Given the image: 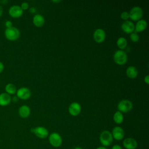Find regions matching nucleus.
<instances>
[{"instance_id":"1","label":"nucleus","mask_w":149,"mask_h":149,"mask_svg":"<svg viewBox=\"0 0 149 149\" xmlns=\"http://www.w3.org/2000/svg\"><path fill=\"white\" fill-rule=\"evenodd\" d=\"M99 140L102 146L108 147L113 142V137L111 132L109 130H105L101 132L99 137Z\"/></svg>"},{"instance_id":"2","label":"nucleus","mask_w":149,"mask_h":149,"mask_svg":"<svg viewBox=\"0 0 149 149\" xmlns=\"http://www.w3.org/2000/svg\"><path fill=\"white\" fill-rule=\"evenodd\" d=\"M5 38L9 41H15L17 40L20 35L19 30L15 27L6 28L4 31Z\"/></svg>"},{"instance_id":"3","label":"nucleus","mask_w":149,"mask_h":149,"mask_svg":"<svg viewBox=\"0 0 149 149\" xmlns=\"http://www.w3.org/2000/svg\"><path fill=\"white\" fill-rule=\"evenodd\" d=\"M49 143L51 146L55 148H58L62 144V139L61 136L57 132H52L48 137Z\"/></svg>"},{"instance_id":"4","label":"nucleus","mask_w":149,"mask_h":149,"mask_svg":"<svg viewBox=\"0 0 149 149\" xmlns=\"http://www.w3.org/2000/svg\"><path fill=\"white\" fill-rule=\"evenodd\" d=\"M113 60L116 63L119 65H123L127 62V54L123 50H117L113 54Z\"/></svg>"},{"instance_id":"5","label":"nucleus","mask_w":149,"mask_h":149,"mask_svg":"<svg viewBox=\"0 0 149 149\" xmlns=\"http://www.w3.org/2000/svg\"><path fill=\"white\" fill-rule=\"evenodd\" d=\"M30 132L34 134L38 138L41 139L47 138L49 134L48 129L43 126H37L34 128H31Z\"/></svg>"},{"instance_id":"6","label":"nucleus","mask_w":149,"mask_h":149,"mask_svg":"<svg viewBox=\"0 0 149 149\" xmlns=\"http://www.w3.org/2000/svg\"><path fill=\"white\" fill-rule=\"evenodd\" d=\"M133 108V104L129 100H122L118 104V111L122 113H127Z\"/></svg>"},{"instance_id":"7","label":"nucleus","mask_w":149,"mask_h":149,"mask_svg":"<svg viewBox=\"0 0 149 149\" xmlns=\"http://www.w3.org/2000/svg\"><path fill=\"white\" fill-rule=\"evenodd\" d=\"M129 18L133 21L140 20L143 15V11L140 6H134L132 8L129 13Z\"/></svg>"},{"instance_id":"8","label":"nucleus","mask_w":149,"mask_h":149,"mask_svg":"<svg viewBox=\"0 0 149 149\" xmlns=\"http://www.w3.org/2000/svg\"><path fill=\"white\" fill-rule=\"evenodd\" d=\"M16 94L19 99L26 100L30 97L31 91L29 88L26 87H22L17 90Z\"/></svg>"},{"instance_id":"9","label":"nucleus","mask_w":149,"mask_h":149,"mask_svg":"<svg viewBox=\"0 0 149 149\" xmlns=\"http://www.w3.org/2000/svg\"><path fill=\"white\" fill-rule=\"evenodd\" d=\"M23 10L20 6L17 5H14L11 6L8 10L9 15L13 18H19L23 15Z\"/></svg>"},{"instance_id":"10","label":"nucleus","mask_w":149,"mask_h":149,"mask_svg":"<svg viewBox=\"0 0 149 149\" xmlns=\"http://www.w3.org/2000/svg\"><path fill=\"white\" fill-rule=\"evenodd\" d=\"M113 139L119 141L122 140L125 137V132L122 127L120 126H115L113 128L111 132Z\"/></svg>"},{"instance_id":"11","label":"nucleus","mask_w":149,"mask_h":149,"mask_svg":"<svg viewBox=\"0 0 149 149\" xmlns=\"http://www.w3.org/2000/svg\"><path fill=\"white\" fill-rule=\"evenodd\" d=\"M106 34L105 31L102 29H96L93 33V38L97 43H101L104 42L105 39Z\"/></svg>"},{"instance_id":"12","label":"nucleus","mask_w":149,"mask_h":149,"mask_svg":"<svg viewBox=\"0 0 149 149\" xmlns=\"http://www.w3.org/2000/svg\"><path fill=\"white\" fill-rule=\"evenodd\" d=\"M123 146L125 149H136L138 144L137 141L132 137H127L122 142Z\"/></svg>"},{"instance_id":"13","label":"nucleus","mask_w":149,"mask_h":149,"mask_svg":"<svg viewBox=\"0 0 149 149\" xmlns=\"http://www.w3.org/2000/svg\"><path fill=\"white\" fill-rule=\"evenodd\" d=\"M81 105L77 102H72L68 108L69 113L73 116H77L81 112Z\"/></svg>"},{"instance_id":"14","label":"nucleus","mask_w":149,"mask_h":149,"mask_svg":"<svg viewBox=\"0 0 149 149\" xmlns=\"http://www.w3.org/2000/svg\"><path fill=\"white\" fill-rule=\"evenodd\" d=\"M122 31L126 34H131L134 31V24L130 20H126L123 22L121 25Z\"/></svg>"},{"instance_id":"15","label":"nucleus","mask_w":149,"mask_h":149,"mask_svg":"<svg viewBox=\"0 0 149 149\" xmlns=\"http://www.w3.org/2000/svg\"><path fill=\"white\" fill-rule=\"evenodd\" d=\"M30 108L26 105H21L18 109V114L22 118H27L30 115Z\"/></svg>"},{"instance_id":"16","label":"nucleus","mask_w":149,"mask_h":149,"mask_svg":"<svg viewBox=\"0 0 149 149\" xmlns=\"http://www.w3.org/2000/svg\"><path fill=\"white\" fill-rule=\"evenodd\" d=\"M12 101L11 96L5 92L0 94V106L5 107L8 105Z\"/></svg>"},{"instance_id":"17","label":"nucleus","mask_w":149,"mask_h":149,"mask_svg":"<svg viewBox=\"0 0 149 149\" xmlns=\"http://www.w3.org/2000/svg\"><path fill=\"white\" fill-rule=\"evenodd\" d=\"M147 27V22L144 19H140L137 21L136 25L134 26V31L135 33L141 32L146 29Z\"/></svg>"},{"instance_id":"18","label":"nucleus","mask_w":149,"mask_h":149,"mask_svg":"<svg viewBox=\"0 0 149 149\" xmlns=\"http://www.w3.org/2000/svg\"><path fill=\"white\" fill-rule=\"evenodd\" d=\"M33 23L36 27H42L45 23L44 17L40 14H36L33 18Z\"/></svg>"},{"instance_id":"19","label":"nucleus","mask_w":149,"mask_h":149,"mask_svg":"<svg viewBox=\"0 0 149 149\" xmlns=\"http://www.w3.org/2000/svg\"><path fill=\"white\" fill-rule=\"evenodd\" d=\"M126 75L130 79L136 78L138 74V70L134 66H129L126 70Z\"/></svg>"},{"instance_id":"20","label":"nucleus","mask_w":149,"mask_h":149,"mask_svg":"<svg viewBox=\"0 0 149 149\" xmlns=\"http://www.w3.org/2000/svg\"><path fill=\"white\" fill-rule=\"evenodd\" d=\"M5 93H6L7 94L10 95H14L16 93V86L13 84V83H8L6 84L5 87Z\"/></svg>"},{"instance_id":"21","label":"nucleus","mask_w":149,"mask_h":149,"mask_svg":"<svg viewBox=\"0 0 149 149\" xmlns=\"http://www.w3.org/2000/svg\"><path fill=\"white\" fill-rule=\"evenodd\" d=\"M113 119L115 123L116 124H120L123 122L124 117L123 113L119 111H117L115 112L113 116Z\"/></svg>"},{"instance_id":"22","label":"nucleus","mask_w":149,"mask_h":149,"mask_svg":"<svg viewBox=\"0 0 149 149\" xmlns=\"http://www.w3.org/2000/svg\"><path fill=\"white\" fill-rule=\"evenodd\" d=\"M127 44V42L126 39L125 37H119L118 38L116 41V45L120 50L125 49L126 47Z\"/></svg>"},{"instance_id":"23","label":"nucleus","mask_w":149,"mask_h":149,"mask_svg":"<svg viewBox=\"0 0 149 149\" xmlns=\"http://www.w3.org/2000/svg\"><path fill=\"white\" fill-rule=\"evenodd\" d=\"M130 39L133 42H137L139 40V36L137 33L133 32L130 34Z\"/></svg>"},{"instance_id":"24","label":"nucleus","mask_w":149,"mask_h":149,"mask_svg":"<svg viewBox=\"0 0 149 149\" xmlns=\"http://www.w3.org/2000/svg\"><path fill=\"white\" fill-rule=\"evenodd\" d=\"M120 17L121 19H122L124 20H127V19L129 18V12L124 11L123 12L121 13L120 14Z\"/></svg>"},{"instance_id":"25","label":"nucleus","mask_w":149,"mask_h":149,"mask_svg":"<svg viewBox=\"0 0 149 149\" xmlns=\"http://www.w3.org/2000/svg\"><path fill=\"white\" fill-rule=\"evenodd\" d=\"M20 6L23 10H27L29 8V5L27 2H23L21 3V5Z\"/></svg>"},{"instance_id":"26","label":"nucleus","mask_w":149,"mask_h":149,"mask_svg":"<svg viewBox=\"0 0 149 149\" xmlns=\"http://www.w3.org/2000/svg\"><path fill=\"white\" fill-rule=\"evenodd\" d=\"M12 25H13V24H12V21H10L9 20H8L5 21V26L6 28H10L13 26Z\"/></svg>"},{"instance_id":"27","label":"nucleus","mask_w":149,"mask_h":149,"mask_svg":"<svg viewBox=\"0 0 149 149\" xmlns=\"http://www.w3.org/2000/svg\"><path fill=\"white\" fill-rule=\"evenodd\" d=\"M111 149H122V148L119 144H115V145L112 146Z\"/></svg>"},{"instance_id":"28","label":"nucleus","mask_w":149,"mask_h":149,"mask_svg":"<svg viewBox=\"0 0 149 149\" xmlns=\"http://www.w3.org/2000/svg\"><path fill=\"white\" fill-rule=\"evenodd\" d=\"M144 82H145L147 84H148V83H149V76H148V74L146 75V76L144 77Z\"/></svg>"},{"instance_id":"29","label":"nucleus","mask_w":149,"mask_h":149,"mask_svg":"<svg viewBox=\"0 0 149 149\" xmlns=\"http://www.w3.org/2000/svg\"><path fill=\"white\" fill-rule=\"evenodd\" d=\"M4 69V64L0 61V73L3 72Z\"/></svg>"},{"instance_id":"30","label":"nucleus","mask_w":149,"mask_h":149,"mask_svg":"<svg viewBox=\"0 0 149 149\" xmlns=\"http://www.w3.org/2000/svg\"><path fill=\"white\" fill-rule=\"evenodd\" d=\"M29 11H30L31 13H35L36 12L37 10H36V9L34 7H31V8H30Z\"/></svg>"},{"instance_id":"31","label":"nucleus","mask_w":149,"mask_h":149,"mask_svg":"<svg viewBox=\"0 0 149 149\" xmlns=\"http://www.w3.org/2000/svg\"><path fill=\"white\" fill-rule=\"evenodd\" d=\"M18 100H19V98H18V97H17L16 95L13 96V97H12V101L13 102H17V101H18Z\"/></svg>"},{"instance_id":"32","label":"nucleus","mask_w":149,"mask_h":149,"mask_svg":"<svg viewBox=\"0 0 149 149\" xmlns=\"http://www.w3.org/2000/svg\"><path fill=\"white\" fill-rule=\"evenodd\" d=\"M2 13H3V9H2V6L0 5V17L2 15Z\"/></svg>"},{"instance_id":"33","label":"nucleus","mask_w":149,"mask_h":149,"mask_svg":"<svg viewBox=\"0 0 149 149\" xmlns=\"http://www.w3.org/2000/svg\"><path fill=\"white\" fill-rule=\"evenodd\" d=\"M95 149H107V147H104V146H100V147H98L97 148H96Z\"/></svg>"},{"instance_id":"34","label":"nucleus","mask_w":149,"mask_h":149,"mask_svg":"<svg viewBox=\"0 0 149 149\" xmlns=\"http://www.w3.org/2000/svg\"><path fill=\"white\" fill-rule=\"evenodd\" d=\"M0 2H1V3H2V4H5V3H8V1L7 0H2V1H0Z\"/></svg>"},{"instance_id":"35","label":"nucleus","mask_w":149,"mask_h":149,"mask_svg":"<svg viewBox=\"0 0 149 149\" xmlns=\"http://www.w3.org/2000/svg\"><path fill=\"white\" fill-rule=\"evenodd\" d=\"M73 149H83L81 147H79V146H76L75 147L73 148Z\"/></svg>"},{"instance_id":"36","label":"nucleus","mask_w":149,"mask_h":149,"mask_svg":"<svg viewBox=\"0 0 149 149\" xmlns=\"http://www.w3.org/2000/svg\"><path fill=\"white\" fill-rule=\"evenodd\" d=\"M52 2H55V3H58V2H60L61 1H52Z\"/></svg>"}]
</instances>
